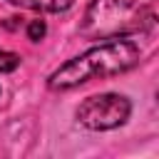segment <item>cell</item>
Returning a JSON list of instances; mask_svg holds the SVG:
<instances>
[{
  "label": "cell",
  "mask_w": 159,
  "mask_h": 159,
  "mask_svg": "<svg viewBox=\"0 0 159 159\" xmlns=\"http://www.w3.org/2000/svg\"><path fill=\"white\" fill-rule=\"evenodd\" d=\"M139 57H142V50L134 40L114 37V40L99 42V45L89 47L87 52L60 65L47 77V87L55 92H67V89H75V87L89 82V80L117 77V75H124L132 67H137Z\"/></svg>",
  "instance_id": "1"
},
{
  "label": "cell",
  "mask_w": 159,
  "mask_h": 159,
  "mask_svg": "<svg viewBox=\"0 0 159 159\" xmlns=\"http://www.w3.org/2000/svg\"><path fill=\"white\" fill-rule=\"evenodd\" d=\"M154 25V10L144 0H92L80 32L89 40H114L147 32Z\"/></svg>",
  "instance_id": "2"
},
{
  "label": "cell",
  "mask_w": 159,
  "mask_h": 159,
  "mask_svg": "<svg viewBox=\"0 0 159 159\" xmlns=\"http://www.w3.org/2000/svg\"><path fill=\"white\" fill-rule=\"evenodd\" d=\"M132 114V104L124 94L104 92L92 94L77 107V122L92 132H107L122 127Z\"/></svg>",
  "instance_id": "3"
},
{
  "label": "cell",
  "mask_w": 159,
  "mask_h": 159,
  "mask_svg": "<svg viewBox=\"0 0 159 159\" xmlns=\"http://www.w3.org/2000/svg\"><path fill=\"white\" fill-rule=\"evenodd\" d=\"M7 2L37 12H65L72 7V0H7Z\"/></svg>",
  "instance_id": "4"
},
{
  "label": "cell",
  "mask_w": 159,
  "mask_h": 159,
  "mask_svg": "<svg viewBox=\"0 0 159 159\" xmlns=\"http://www.w3.org/2000/svg\"><path fill=\"white\" fill-rule=\"evenodd\" d=\"M17 67H20V55L0 50V75H7L12 70H17Z\"/></svg>",
  "instance_id": "5"
},
{
  "label": "cell",
  "mask_w": 159,
  "mask_h": 159,
  "mask_svg": "<svg viewBox=\"0 0 159 159\" xmlns=\"http://www.w3.org/2000/svg\"><path fill=\"white\" fill-rule=\"evenodd\" d=\"M45 32H47V25H45L42 20H30V22H27V37H30L32 42H40V40L45 37Z\"/></svg>",
  "instance_id": "6"
}]
</instances>
